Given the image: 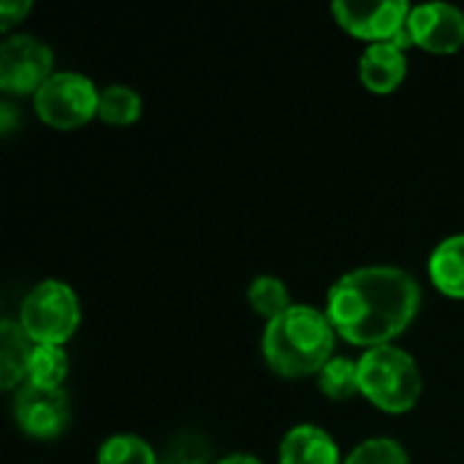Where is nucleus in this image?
I'll return each instance as SVG.
<instances>
[{
	"label": "nucleus",
	"mask_w": 464,
	"mask_h": 464,
	"mask_svg": "<svg viewBox=\"0 0 464 464\" xmlns=\"http://www.w3.org/2000/svg\"><path fill=\"white\" fill-rule=\"evenodd\" d=\"M421 304L419 283L394 266H364L343 275L326 299L334 332L351 345H392L416 318Z\"/></svg>",
	"instance_id": "nucleus-1"
},
{
	"label": "nucleus",
	"mask_w": 464,
	"mask_h": 464,
	"mask_svg": "<svg viewBox=\"0 0 464 464\" xmlns=\"http://www.w3.org/2000/svg\"><path fill=\"white\" fill-rule=\"evenodd\" d=\"M334 326L326 313L294 304L264 329L261 351L266 364L283 378H304L321 372L332 362Z\"/></svg>",
	"instance_id": "nucleus-2"
},
{
	"label": "nucleus",
	"mask_w": 464,
	"mask_h": 464,
	"mask_svg": "<svg viewBox=\"0 0 464 464\" xmlns=\"http://www.w3.org/2000/svg\"><path fill=\"white\" fill-rule=\"evenodd\" d=\"M359 389L383 413H408L421 397V372L411 353L394 345L370 348L359 359Z\"/></svg>",
	"instance_id": "nucleus-3"
},
{
	"label": "nucleus",
	"mask_w": 464,
	"mask_h": 464,
	"mask_svg": "<svg viewBox=\"0 0 464 464\" xmlns=\"http://www.w3.org/2000/svg\"><path fill=\"white\" fill-rule=\"evenodd\" d=\"M79 299L60 280L38 283L19 307V324L35 345H63L79 326Z\"/></svg>",
	"instance_id": "nucleus-4"
},
{
	"label": "nucleus",
	"mask_w": 464,
	"mask_h": 464,
	"mask_svg": "<svg viewBox=\"0 0 464 464\" xmlns=\"http://www.w3.org/2000/svg\"><path fill=\"white\" fill-rule=\"evenodd\" d=\"M98 101L101 92L95 90V84L73 71L52 73L33 95L35 114L57 130H71L92 120L98 114Z\"/></svg>",
	"instance_id": "nucleus-5"
},
{
	"label": "nucleus",
	"mask_w": 464,
	"mask_h": 464,
	"mask_svg": "<svg viewBox=\"0 0 464 464\" xmlns=\"http://www.w3.org/2000/svg\"><path fill=\"white\" fill-rule=\"evenodd\" d=\"M52 49L33 35H11L0 46V90L8 95H35L52 76Z\"/></svg>",
	"instance_id": "nucleus-6"
},
{
	"label": "nucleus",
	"mask_w": 464,
	"mask_h": 464,
	"mask_svg": "<svg viewBox=\"0 0 464 464\" xmlns=\"http://www.w3.org/2000/svg\"><path fill=\"white\" fill-rule=\"evenodd\" d=\"M16 427L35 440H54L71 419V405L63 389H38L22 383L14 397Z\"/></svg>",
	"instance_id": "nucleus-7"
},
{
	"label": "nucleus",
	"mask_w": 464,
	"mask_h": 464,
	"mask_svg": "<svg viewBox=\"0 0 464 464\" xmlns=\"http://www.w3.org/2000/svg\"><path fill=\"white\" fill-rule=\"evenodd\" d=\"M334 16L343 30H348L356 38L389 44L394 35L408 24L411 5L405 0H386V3H353V0H337Z\"/></svg>",
	"instance_id": "nucleus-8"
},
{
	"label": "nucleus",
	"mask_w": 464,
	"mask_h": 464,
	"mask_svg": "<svg viewBox=\"0 0 464 464\" xmlns=\"http://www.w3.org/2000/svg\"><path fill=\"white\" fill-rule=\"evenodd\" d=\"M408 30L416 46L435 54H451L464 46V11L449 3L416 5L408 16Z\"/></svg>",
	"instance_id": "nucleus-9"
},
{
	"label": "nucleus",
	"mask_w": 464,
	"mask_h": 464,
	"mask_svg": "<svg viewBox=\"0 0 464 464\" xmlns=\"http://www.w3.org/2000/svg\"><path fill=\"white\" fill-rule=\"evenodd\" d=\"M408 73V57L394 44H370L359 60L362 84L370 92L386 95L394 92Z\"/></svg>",
	"instance_id": "nucleus-10"
},
{
	"label": "nucleus",
	"mask_w": 464,
	"mask_h": 464,
	"mask_svg": "<svg viewBox=\"0 0 464 464\" xmlns=\"http://www.w3.org/2000/svg\"><path fill=\"white\" fill-rule=\"evenodd\" d=\"M280 464H343L334 438L315 427L299 424L280 443Z\"/></svg>",
	"instance_id": "nucleus-11"
},
{
	"label": "nucleus",
	"mask_w": 464,
	"mask_h": 464,
	"mask_svg": "<svg viewBox=\"0 0 464 464\" xmlns=\"http://www.w3.org/2000/svg\"><path fill=\"white\" fill-rule=\"evenodd\" d=\"M35 343L24 334L22 324L3 321L0 326V386L11 392L27 378V362Z\"/></svg>",
	"instance_id": "nucleus-12"
},
{
	"label": "nucleus",
	"mask_w": 464,
	"mask_h": 464,
	"mask_svg": "<svg viewBox=\"0 0 464 464\" xmlns=\"http://www.w3.org/2000/svg\"><path fill=\"white\" fill-rule=\"evenodd\" d=\"M430 277L435 288L451 299H464V234L443 239L430 256Z\"/></svg>",
	"instance_id": "nucleus-13"
},
{
	"label": "nucleus",
	"mask_w": 464,
	"mask_h": 464,
	"mask_svg": "<svg viewBox=\"0 0 464 464\" xmlns=\"http://www.w3.org/2000/svg\"><path fill=\"white\" fill-rule=\"evenodd\" d=\"M68 375V356L63 345H35L27 362V383L38 389H60Z\"/></svg>",
	"instance_id": "nucleus-14"
},
{
	"label": "nucleus",
	"mask_w": 464,
	"mask_h": 464,
	"mask_svg": "<svg viewBox=\"0 0 464 464\" xmlns=\"http://www.w3.org/2000/svg\"><path fill=\"white\" fill-rule=\"evenodd\" d=\"M98 117L109 125H130L141 117V98L128 84H111L101 90Z\"/></svg>",
	"instance_id": "nucleus-15"
},
{
	"label": "nucleus",
	"mask_w": 464,
	"mask_h": 464,
	"mask_svg": "<svg viewBox=\"0 0 464 464\" xmlns=\"http://www.w3.org/2000/svg\"><path fill=\"white\" fill-rule=\"evenodd\" d=\"M247 299H250V307L264 315L266 321H275L280 318L283 313H288L294 304H291V296H288V288L280 277H272V275H261L250 283V291H247Z\"/></svg>",
	"instance_id": "nucleus-16"
},
{
	"label": "nucleus",
	"mask_w": 464,
	"mask_h": 464,
	"mask_svg": "<svg viewBox=\"0 0 464 464\" xmlns=\"http://www.w3.org/2000/svg\"><path fill=\"white\" fill-rule=\"evenodd\" d=\"M318 386L329 400H351L362 394L359 389V362L353 359H332L318 372Z\"/></svg>",
	"instance_id": "nucleus-17"
},
{
	"label": "nucleus",
	"mask_w": 464,
	"mask_h": 464,
	"mask_svg": "<svg viewBox=\"0 0 464 464\" xmlns=\"http://www.w3.org/2000/svg\"><path fill=\"white\" fill-rule=\"evenodd\" d=\"M98 464H158V457L147 440L136 435H114L101 446Z\"/></svg>",
	"instance_id": "nucleus-18"
},
{
	"label": "nucleus",
	"mask_w": 464,
	"mask_h": 464,
	"mask_svg": "<svg viewBox=\"0 0 464 464\" xmlns=\"http://www.w3.org/2000/svg\"><path fill=\"white\" fill-rule=\"evenodd\" d=\"M343 464H411L405 449L392 438H375L351 451Z\"/></svg>",
	"instance_id": "nucleus-19"
},
{
	"label": "nucleus",
	"mask_w": 464,
	"mask_h": 464,
	"mask_svg": "<svg viewBox=\"0 0 464 464\" xmlns=\"http://www.w3.org/2000/svg\"><path fill=\"white\" fill-rule=\"evenodd\" d=\"M30 11V0H3L0 3V30L8 33L16 22H22Z\"/></svg>",
	"instance_id": "nucleus-20"
},
{
	"label": "nucleus",
	"mask_w": 464,
	"mask_h": 464,
	"mask_svg": "<svg viewBox=\"0 0 464 464\" xmlns=\"http://www.w3.org/2000/svg\"><path fill=\"white\" fill-rule=\"evenodd\" d=\"M14 125H16V109L11 103H3L0 106V128H3V133L8 136L14 130Z\"/></svg>",
	"instance_id": "nucleus-21"
},
{
	"label": "nucleus",
	"mask_w": 464,
	"mask_h": 464,
	"mask_svg": "<svg viewBox=\"0 0 464 464\" xmlns=\"http://www.w3.org/2000/svg\"><path fill=\"white\" fill-rule=\"evenodd\" d=\"M218 464H261L256 457H250V454H231V457H226L223 462Z\"/></svg>",
	"instance_id": "nucleus-22"
}]
</instances>
